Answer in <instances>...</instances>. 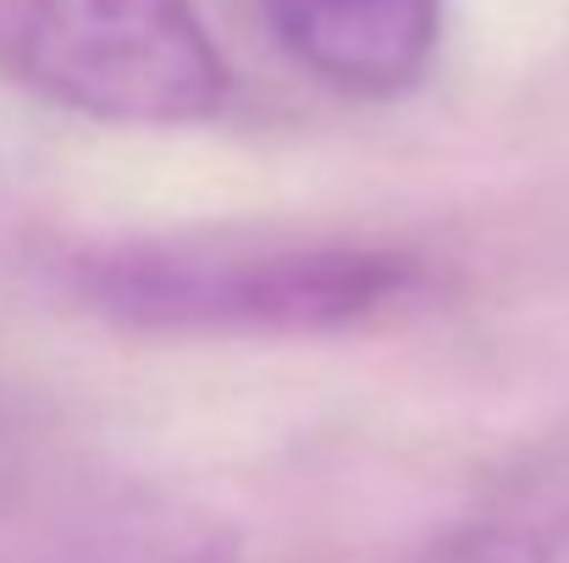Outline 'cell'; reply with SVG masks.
Segmentation results:
<instances>
[{
	"label": "cell",
	"instance_id": "277c9868",
	"mask_svg": "<svg viewBox=\"0 0 569 563\" xmlns=\"http://www.w3.org/2000/svg\"><path fill=\"white\" fill-rule=\"evenodd\" d=\"M409 563H569V453L498 486Z\"/></svg>",
	"mask_w": 569,
	"mask_h": 563
},
{
	"label": "cell",
	"instance_id": "6da1fadb",
	"mask_svg": "<svg viewBox=\"0 0 569 563\" xmlns=\"http://www.w3.org/2000/svg\"><path fill=\"white\" fill-rule=\"evenodd\" d=\"M56 277L83 310L172 338H332L403 315L431 288L420 254L338 238L94 243Z\"/></svg>",
	"mask_w": 569,
	"mask_h": 563
},
{
	"label": "cell",
	"instance_id": "3957f363",
	"mask_svg": "<svg viewBox=\"0 0 569 563\" xmlns=\"http://www.w3.org/2000/svg\"><path fill=\"white\" fill-rule=\"evenodd\" d=\"M282 50L332 94H409L442 39V0H266Z\"/></svg>",
	"mask_w": 569,
	"mask_h": 563
},
{
	"label": "cell",
	"instance_id": "7a4b0ae2",
	"mask_svg": "<svg viewBox=\"0 0 569 563\" xmlns=\"http://www.w3.org/2000/svg\"><path fill=\"white\" fill-rule=\"evenodd\" d=\"M0 78L117 128H189L227 100L189 0H0Z\"/></svg>",
	"mask_w": 569,
	"mask_h": 563
},
{
	"label": "cell",
	"instance_id": "5b68a950",
	"mask_svg": "<svg viewBox=\"0 0 569 563\" xmlns=\"http://www.w3.org/2000/svg\"><path fill=\"white\" fill-rule=\"evenodd\" d=\"M11 481H17V453H11V431L0 420V509L11 503Z\"/></svg>",
	"mask_w": 569,
	"mask_h": 563
}]
</instances>
